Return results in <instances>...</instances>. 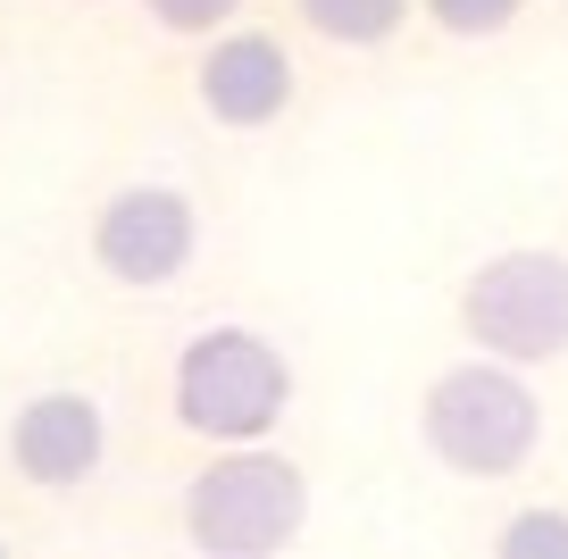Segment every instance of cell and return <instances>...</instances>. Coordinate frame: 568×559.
<instances>
[{"label": "cell", "mask_w": 568, "mask_h": 559, "mask_svg": "<svg viewBox=\"0 0 568 559\" xmlns=\"http://www.w3.org/2000/svg\"><path fill=\"white\" fill-rule=\"evenodd\" d=\"M485 542H494V559H568V501H544V492H535V501H518Z\"/></svg>", "instance_id": "9c48e42d"}, {"label": "cell", "mask_w": 568, "mask_h": 559, "mask_svg": "<svg viewBox=\"0 0 568 559\" xmlns=\"http://www.w3.org/2000/svg\"><path fill=\"white\" fill-rule=\"evenodd\" d=\"M560 9H568V0H560Z\"/></svg>", "instance_id": "4fadbf2b"}, {"label": "cell", "mask_w": 568, "mask_h": 559, "mask_svg": "<svg viewBox=\"0 0 568 559\" xmlns=\"http://www.w3.org/2000/svg\"><path fill=\"white\" fill-rule=\"evenodd\" d=\"M535 0H418V18L444 42H501L510 26H527Z\"/></svg>", "instance_id": "30bf717a"}, {"label": "cell", "mask_w": 568, "mask_h": 559, "mask_svg": "<svg viewBox=\"0 0 568 559\" xmlns=\"http://www.w3.org/2000/svg\"><path fill=\"white\" fill-rule=\"evenodd\" d=\"M251 0H142V18L160 26L168 42H210L217 26H234Z\"/></svg>", "instance_id": "8fae6325"}, {"label": "cell", "mask_w": 568, "mask_h": 559, "mask_svg": "<svg viewBox=\"0 0 568 559\" xmlns=\"http://www.w3.org/2000/svg\"><path fill=\"white\" fill-rule=\"evenodd\" d=\"M544 393H535V367L510 359H452L444 376H426L418 393V443L426 459L460 485H518L544 451Z\"/></svg>", "instance_id": "7a4b0ae2"}, {"label": "cell", "mask_w": 568, "mask_h": 559, "mask_svg": "<svg viewBox=\"0 0 568 559\" xmlns=\"http://www.w3.org/2000/svg\"><path fill=\"white\" fill-rule=\"evenodd\" d=\"M176 526L193 551L210 559H260V551H284L302 542L310 526V468L293 451L267 443H226L210 451L176 492Z\"/></svg>", "instance_id": "3957f363"}, {"label": "cell", "mask_w": 568, "mask_h": 559, "mask_svg": "<svg viewBox=\"0 0 568 559\" xmlns=\"http://www.w3.org/2000/svg\"><path fill=\"white\" fill-rule=\"evenodd\" d=\"M452 326L468 350L510 367H560L568 359V251L551 243H510L485 251L452 284Z\"/></svg>", "instance_id": "277c9868"}, {"label": "cell", "mask_w": 568, "mask_h": 559, "mask_svg": "<svg viewBox=\"0 0 568 559\" xmlns=\"http://www.w3.org/2000/svg\"><path fill=\"white\" fill-rule=\"evenodd\" d=\"M109 459V409L92 385H34L0 418V476L34 501H68Z\"/></svg>", "instance_id": "8992f818"}, {"label": "cell", "mask_w": 568, "mask_h": 559, "mask_svg": "<svg viewBox=\"0 0 568 559\" xmlns=\"http://www.w3.org/2000/svg\"><path fill=\"white\" fill-rule=\"evenodd\" d=\"M210 210L176 175H125L84 210V267L109 293H168L201 267Z\"/></svg>", "instance_id": "5b68a950"}, {"label": "cell", "mask_w": 568, "mask_h": 559, "mask_svg": "<svg viewBox=\"0 0 568 559\" xmlns=\"http://www.w3.org/2000/svg\"><path fill=\"white\" fill-rule=\"evenodd\" d=\"M284 18L326 51H393L418 18V0H284Z\"/></svg>", "instance_id": "ba28073f"}, {"label": "cell", "mask_w": 568, "mask_h": 559, "mask_svg": "<svg viewBox=\"0 0 568 559\" xmlns=\"http://www.w3.org/2000/svg\"><path fill=\"white\" fill-rule=\"evenodd\" d=\"M293 409V350L267 326L210 317L168 359V435L226 451V443H267Z\"/></svg>", "instance_id": "6da1fadb"}, {"label": "cell", "mask_w": 568, "mask_h": 559, "mask_svg": "<svg viewBox=\"0 0 568 559\" xmlns=\"http://www.w3.org/2000/svg\"><path fill=\"white\" fill-rule=\"evenodd\" d=\"M75 9H101V0H75Z\"/></svg>", "instance_id": "7c38bea8"}, {"label": "cell", "mask_w": 568, "mask_h": 559, "mask_svg": "<svg viewBox=\"0 0 568 559\" xmlns=\"http://www.w3.org/2000/svg\"><path fill=\"white\" fill-rule=\"evenodd\" d=\"M193 109L217 125V134H267L302 109V59L276 26L234 18L217 26L210 42H193Z\"/></svg>", "instance_id": "52a82bcc"}]
</instances>
